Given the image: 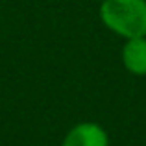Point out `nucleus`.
Wrapping results in <instances>:
<instances>
[{
    "mask_svg": "<svg viewBox=\"0 0 146 146\" xmlns=\"http://www.w3.org/2000/svg\"><path fill=\"white\" fill-rule=\"evenodd\" d=\"M100 17L122 37H146V0H104Z\"/></svg>",
    "mask_w": 146,
    "mask_h": 146,
    "instance_id": "obj_1",
    "label": "nucleus"
},
{
    "mask_svg": "<svg viewBox=\"0 0 146 146\" xmlns=\"http://www.w3.org/2000/svg\"><path fill=\"white\" fill-rule=\"evenodd\" d=\"M63 146H109V139L102 126L94 122H83L68 131Z\"/></svg>",
    "mask_w": 146,
    "mask_h": 146,
    "instance_id": "obj_2",
    "label": "nucleus"
},
{
    "mask_svg": "<svg viewBox=\"0 0 146 146\" xmlns=\"http://www.w3.org/2000/svg\"><path fill=\"white\" fill-rule=\"evenodd\" d=\"M122 61L126 68L137 76L146 74V37H131L124 44Z\"/></svg>",
    "mask_w": 146,
    "mask_h": 146,
    "instance_id": "obj_3",
    "label": "nucleus"
}]
</instances>
